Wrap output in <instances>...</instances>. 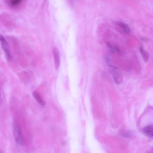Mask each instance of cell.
Here are the masks:
<instances>
[{
    "instance_id": "cell-11",
    "label": "cell",
    "mask_w": 153,
    "mask_h": 153,
    "mask_svg": "<svg viewBox=\"0 0 153 153\" xmlns=\"http://www.w3.org/2000/svg\"><path fill=\"white\" fill-rule=\"evenodd\" d=\"M123 136L126 137V138H130L131 136V133L129 132H125L124 133V135H123Z\"/></svg>"
},
{
    "instance_id": "cell-3",
    "label": "cell",
    "mask_w": 153,
    "mask_h": 153,
    "mask_svg": "<svg viewBox=\"0 0 153 153\" xmlns=\"http://www.w3.org/2000/svg\"><path fill=\"white\" fill-rule=\"evenodd\" d=\"M0 43H1V45L2 47V49H3L4 52L5 54L6 57L9 61H10L12 59V56L10 53V46L8 42L5 40L4 36L0 34Z\"/></svg>"
},
{
    "instance_id": "cell-6",
    "label": "cell",
    "mask_w": 153,
    "mask_h": 153,
    "mask_svg": "<svg viewBox=\"0 0 153 153\" xmlns=\"http://www.w3.org/2000/svg\"><path fill=\"white\" fill-rule=\"evenodd\" d=\"M118 27L123 29V31L126 34H129L130 33V28L128 25L122 22H117L116 23Z\"/></svg>"
},
{
    "instance_id": "cell-2",
    "label": "cell",
    "mask_w": 153,
    "mask_h": 153,
    "mask_svg": "<svg viewBox=\"0 0 153 153\" xmlns=\"http://www.w3.org/2000/svg\"><path fill=\"white\" fill-rule=\"evenodd\" d=\"M13 136L15 141L18 145H23L24 144V138L21 127L17 123H15L13 126Z\"/></svg>"
},
{
    "instance_id": "cell-9",
    "label": "cell",
    "mask_w": 153,
    "mask_h": 153,
    "mask_svg": "<svg viewBox=\"0 0 153 153\" xmlns=\"http://www.w3.org/2000/svg\"><path fill=\"white\" fill-rule=\"evenodd\" d=\"M140 52H141V53L142 55V56L144 57V59H145V62L147 61L148 60V59H149V55L147 53V52H146V51L143 49L142 47H141V48H140Z\"/></svg>"
},
{
    "instance_id": "cell-7",
    "label": "cell",
    "mask_w": 153,
    "mask_h": 153,
    "mask_svg": "<svg viewBox=\"0 0 153 153\" xmlns=\"http://www.w3.org/2000/svg\"><path fill=\"white\" fill-rule=\"evenodd\" d=\"M142 131L146 136H148V137L151 138H152L153 133H152V125H150V126L144 127Z\"/></svg>"
},
{
    "instance_id": "cell-4",
    "label": "cell",
    "mask_w": 153,
    "mask_h": 153,
    "mask_svg": "<svg viewBox=\"0 0 153 153\" xmlns=\"http://www.w3.org/2000/svg\"><path fill=\"white\" fill-rule=\"evenodd\" d=\"M53 57H54V62H55V65L56 69H57L59 67L60 65V56L59 50H57L56 47H54L53 49Z\"/></svg>"
},
{
    "instance_id": "cell-8",
    "label": "cell",
    "mask_w": 153,
    "mask_h": 153,
    "mask_svg": "<svg viewBox=\"0 0 153 153\" xmlns=\"http://www.w3.org/2000/svg\"><path fill=\"white\" fill-rule=\"evenodd\" d=\"M108 48H109L110 50L111 51V52H112V53L117 52V53H120V50L116 46H113V45H111V44H108Z\"/></svg>"
},
{
    "instance_id": "cell-5",
    "label": "cell",
    "mask_w": 153,
    "mask_h": 153,
    "mask_svg": "<svg viewBox=\"0 0 153 153\" xmlns=\"http://www.w3.org/2000/svg\"><path fill=\"white\" fill-rule=\"evenodd\" d=\"M33 96L35 98V99H36V100L38 102V103H39L41 106H44L46 105V102L44 100V99L42 98L41 96L40 95V94L39 93H38L37 92L35 91L33 92Z\"/></svg>"
},
{
    "instance_id": "cell-10",
    "label": "cell",
    "mask_w": 153,
    "mask_h": 153,
    "mask_svg": "<svg viewBox=\"0 0 153 153\" xmlns=\"http://www.w3.org/2000/svg\"><path fill=\"white\" fill-rule=\"evenodd\" d=\"M21 3V0H9V4L11 7H17Z\"/></svg>"
},
{
    "instance_id": "cell-12",
    "label": "cell",
    "mask_w": 153,
    "mask_h": 153,
    "mask_svg": "<svg viewBox=\"0 0 153 153\" xmlns=\"http://www.w3.org/2000/svg\"><path fill=\"white\" fill-rule=\"evenodd\" d=\"M0 96H1V94H0Z\"/></svg>"
},
{
    "instance_id": "cell-1",
    "label": "cell",
    "mask_w": 153,
    "mask_h": 153,
    "mask_svg": "<svg viewBox=\"0 0 153 153\" xmlns=\"http://www.w3.org/2000/svg\"><path fill=\"white\" fill-rule=\"evenodd\" d=\"M105 61H106V63H107V65L112 68V76H113V78H114L115 82H116L117 84L120 83V82L122 81V75H121L120 73V71H118V69L111 64V62L109 57L106 56Z\"/></svg>"
}]
</instances>
